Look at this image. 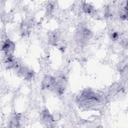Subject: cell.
Here are the masks:
<instances>
[{
	"label": "cell",
	"mask_w": 128,
	"mask_h": 128,
	"mask_svg": "<svg viewBox=\"0 0 128 128\" xmlns=\"http://www.w3.org/2000/svg\"><path fill=\"white\" fill-rule=\"evenodd\" d=\"M15 45L10 40H6L2 46V50L4 52L6 55L12 54L14 51Z\"/></svg>",
	"instance_id": "cell-5"
},
{
	"label": "cell",
	"mask_w": 128,
	"mask_h": 128,
	"mask_svg": "<svg viewBox=\"0 0 128 128\" xmlns=\"http://www.w3.org/2000/svg\"><path fill=\"white\" fill-rule=\"evenodd\" d=\"M101 100L100 95L90 90L84 91L78 98L79 104L82 106L87 108L98 104Z\"/></svg>",
	"instance_id": "cell-1"
},
{
	"label": "cell",
	"mask_w": 128,
	"mask_h": 128,
	"mask_svg": "<svg viewBox=\"0 0 128 128\" xmlns=\"http://www.w3.org/2000/svg\"><path fill=\"white\" fill-rule=\"evenodd\" d=\"M42 118L44 122L47 123H50L54 121L52 116L48 110H43L42 112Z\"/></svg>",
	"instance_id": "cell-7"
},
{
	"label": "cell",
	"mask_w": 128,
	"mask_h": 128,
	"mask_svg": "<svg viewBox=\"0 0 128 128\" xmlns=\"http://www.w3.org/2000/svg\"><path fill=\"white\" fill-rule=\"evenodd\" d=\"M20 120V116L18 114H15L12 118L10 120V124L12 125L11 126L12 127H17L18 126V124H19V120Z\"/></svg>",
	"instance_id": "cell-9"
},
{
	"label": "cell",
	"mask_w": 128,
	"mask_h": 128,
	"mask_svg": "<svg viewBox=\"0 0 128 128\" xmlns=\"http://www.w3.org/2000/svg\"><path fill=\"white\" fill-rule=\"evenodd\" d=\"M66 85V81L64 76H60L56 78V83L53 91L58 94H62L64 93Z\"/></svg>",
	"instance_id": "cell-3"
},
{
	"label": "cell",
	"mask_w": 128,
	"mask_h": 128,
	"mask_svg": "<svg viewBox=\"0 0 128 128\" xmlns=\"http://www.w3.org/2000/svg\"><path fill=\"white\" fill-rule=\"evenodd\" d=\"M111 37H112V38L113 40H116L118 38V34L117 32H113V33L112 34Z\"/></svg>",
	"instance_id": "cell-10"
},
{
	"label": "cell",
	"mask_w": 128,
	"mask_h": 128,
	"mask_svg": "<svg viewBox=\"0 0 128 128\" xmlns=\"http://www.w3.org/2000/svg\"><path fill=\"white\" fill-rule=\"evenodd\" d=\"M82 8L83 11L86 14H91L94 11L93 6L88 3H84L82 6Z\"/></svg>",
	"instance_id": "cell-8"
},
{
	"label": "cell",
	"mask_w": 128,
	"mask_h": 128,
	"mask_svg": "<svg viewBox=\"0 0 128 128\" xmlns=\"http://www.w3.org/2000/svg\"><path fill=\"white\" fill-rule=\"evenodd\" d=\"M58 38V34L56 32H50L48 34V39L51 44H56Z\"/></svg>",
	"instance_id": "cell-6"
},
{
	"label": "cell",
	"mask_w": 128,
	"mask_h": 128,
	"mask_svg": "<svg viewBox=\"0 0 128 128\" xmlns=\"http://www.w3.org/2000/svg\"><path fill=\"white\" fill-rule=\"evenodd\" d=\"M74 37L78 44L84 46L92 37V32L88 28L84 26H80L76 32Z\"/></svg>",
	"instance_id": "cell-2"
},
{
	"label": "cell",
	"mask_w": 128,
	"mask_h": 128,
	"mask_svg": "<svg viewBox=\"0 0 128 128\" xmlns=\"http://www.w3.org/2000/svg\"><path fill=\"white\" fill-rule=\"evenodd\" d=\"M56 83V78L51 76H46L44 78L42 81V88L53 91Z\"/></svg>",
	"instance_id": "cell-4"
},
{
	"label": "cell",
	"mask_w": 128,
	"mask_h": 128,
	"mask_svg": "<svg viewBox=\"0 0 128 128\" xmlns=\"http://www.w3.org/2000/svg\"><path fill=\"white\" fill-rule=\"evenodd\" d=\"M54 8V6H53V5L52 4H50L48 7V12H50L52 10V8Z\"/></svg>",
	"instance_id": "cell-11"
}]
</instances>
